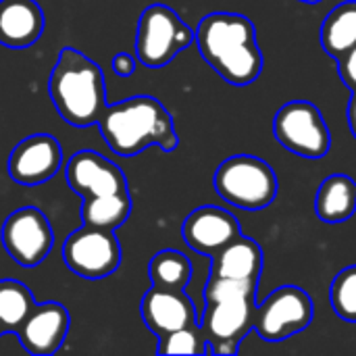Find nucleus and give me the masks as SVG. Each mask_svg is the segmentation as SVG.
<instances>
[{
  "label": "nucleus",
  "mask_w": 356,
  "mask_h": 356,
  "mask_svg": "<svg viewBox=\"0 0 356 356\" xmlns=\"http://www.w3.org/2000/svg\"><path fill=\"white\" fill-rule=\"evenodd\" d=\"M315 213L323 223L338 225L356 213V181L348 175L336 173L321 181L315 198Z\"/></svg>",
  "instance_id": "a211bd4d"
},
{
  "label": "nucleus",
  "mask_w": 356,
  "mask_h": 356,
  "mask_svg": "<svg viewBox=\"0 0 356 356\" xmlns=\"http://www.w3.org/2000/svg\"><path fill=\"white\" fill-rule=\"evenodd\" d=\"M35 300L29 288L17 280H2L0 282V323L4 334L17 332L19 325L25 321L29 311L33 309Z\"/></svg>",
  "instance_id": "412c9836"
},
{
  "label": "nucleus",
  "mask_w": 356,
  "mask_h": 356,
  "mask_svg": "<svg viewBox=\"0 0 356 356\" xmlns=\"http://www.w3.org/2000/svg\"><path fill=\"white\" fill-rule=\"evenodd\" d=\"M275 140L302 159H323L332 148V134L321 111L309 100L286 102L273 119Z\"/></svg>",
  "instance_id": "0eeeda50"
},
{
  "label": "nucleus",
  "mask_w": 356,
  "mask_h": 356,
  "mask_svg": "<svg viewBox=\"0 0 356 356\" xmlns=\"http://www.w3.org/2000/svg\"><path fill=\"white\" fill-rule=\"evenodd\" d=\"M332 307L338 317L356 323V265L342 269L330 288Z\"/></svg>",
  "instance_id": "5701e85b"
},
{
  "label": "nucleus",
  "mask_w": 356,
  "mask_h": 356,
  "mask_svg": "<svg viewBox=\"0 0 356 356\" xmlns=\"http://www.w3.org/2000/svg\"><path fill=\"white\" fill-rule=\"evenodd\" d=\"M313 317V298L298 286H282L257 307L252 330L265 342H284L305 332Z\"/></svg>",
  "instance_id": "6e6552de"
},
{
  "label": "nucleus",
  "mask_w": 356,
  "mask_h": 356,
  "mask_svg": "<svg viewBox=\"0 0 356 356\" xmlns=\"http://www.w3.org/2000/svg\"><path fill=\"white\" fill-rule=\"evenodd\" d=\"M69 188L81 196V221L102 229H119L131 213L125 173L96 150H79L67 161Z\"/></svg>",
  "instance_id": "f03ea898"
},
{
  "label": "nucleus",
  "mask_w": 356,
  "mask_h": 356,
  "mask_svg": "<svg viewBox=\"0 0 356 356\" xmlns=\"http://www.w3.org/2000/svg\"><path fill=\"white\" fill-rule=\"evenodd\" d=\"M348 123H350V131L356 138V90L353 92V98L348 102Z\"/></svg>",
  "instance_id": "bb28decb"
},
{
  "label": "nucleus",
  "mask_w": 356,
  "mask_h": 356,
  "mask_svg": "<svg viewBox=\"0 0 356 356\" xmlns=\"http://www.w3.org/2000/svg\"><path fill=\"white\" fill-rule=\"evenodd\" d=\"M98 127L108 148L123 159L136 156L150 146L171 152L179 144L171 113L152 96H134L108 104Z\"/></svg>",
  "instance_id": "7ed1b4c3"
},
{
  "label": "nucleus",
  "mask_w": 356,
  "mask_h": 356,
  "mask_svg": "<svg viewBox=\"0 0 356 356\" xmlns=\"http://www.w3.org/2000/svg\"><path fill=\"white\" fill-rule=\"evenodd\" d=\"M48 94L58 115L73 127L98 125L108 106L102 69L75 48L58 52L48 79Z\"/></svg>",
  "instance_id": "20e7f679"
},
{
  "label": "nucleus",
  "mask_w": 356,
  "mask_h": 356,
  "mask_svg": "<svg viewBox=\"0 0 356 356\" xmlns=\"http://www.w3.org/2000/svg\"><path fill=\"white\" fill-rule=\"evenodd\" d=\"M257 290H259V282L211 275L204 288V302L223 300V298H248V296H257Z\"/></svg>",
  "instance_id": "b1692460"
},
{
  "label": "nucleus",
  "mask_w": 356,
  "mask_h": 356,
  "mask_svg": "<svg viewBox=\"0 0 356 356\" xmlns=\"http://www.w3.org/2000/svg\"><path fill=\"white\" fill-rule=\"evenodd\" d=\"M319 40L323 50L336 60L356 46V0L338 4L323 21Z\"/></svg>",
  "instance_id": "6ab92c4d"
},
{
  "label": "nucleus",
  "mask_w": 356,
  "mask_h": 356,
  "mask_svg": "<svg viewBox=\"0 0 356 356\" xmlns=\"http://www.w3.org/2000/svg\"><path fill=\"white\" fill-rule=\"evenodd\" d=\"M4 334V327H2V323H0V336Z\"/></svg>",
  "instance_id": "c85d7f7f"
},
{
  "label": "nucleus",
  "mask_w": 356,
  "mask_h": 356,
  "mask_svg": "<svg viewBox=\"0 0 356 356\" xmlns=\"http://www.w3.org/2000/svg\"><path fill=\"white\" fill-rule=\"evenodd\" d=\"M213 184L225 202L244 211L267 209L280 190L271 165L252 154H234L225 159L217 167Z\"/></svg>",
  "instance_id": "39448f33"
},
{
  "label": "nucleus",
  "mask_w": 356,
  "mask_h": 356,
  "mask_svg": "<svg viewBox=\"0 0 356 356\" xmlns=\"http://www.w3.org/2000/svg\"><path fill=\"white\" fill-rule=\"evenodd\" d=\"M63 165V148L50 134L21 140L8 156V175L21 186H40L52 179Z\"/></svg>",
  "instance_id": "f8f14e48"
},
{
  "label": "nucleus",
  "mask_w": 356,
  "mask_h": 356,
  "mask_svg": "<svg viewBox=\"0 0 356 356\" xmlns=\"http://www.w3.org/2000/svg\"><path fill=\"white\" fill-rule=\"evenodd\" d=\"M200 330L211 355H238L242 340L252 332L257 302L248 298H223L204 302Z\"/></svg>",
  "instance_id": "9d476101"
},
{
  "label": "nucleus",
  "mask_w": 356,
  "mask_h": 356,
  "mask_svg": "<svg viewBox=\"0 0 356 356\" xmlns=\"http://www.w3.org/2000/svg\"><path fill=\"white\" fill-rule=\"evenodd\" d=\"M2 246L21 267H35L50 254L54 232L40 209L21 207L2 223Z\"/></svg>",
  "instance_id": "9b49d317"
},
{
  "label": "nucleus",
  "mask_w": 356,
  "mask_h": 356,
  "mask_svg": "<svg viewBox=\"0 0 356 356\" xmlns=\"http://www.w3.org/2000/svg\"><path fill=\"white\" fill-rule=\"evenodd\" d=\"M240 234L242 232H240L238 219L229 211L213 207V204L198 207L186 217L181 225V236L186 244L192 250L207 254V257H213L215 252H219L225 244H229Z\"/></svg>",
  "instance_id": "4468645a"
},
{
  "label": "nucleus",
  "mask_w": 356,
  "mask_h": 356,
  "mask_svg": "<svg viewBox=\"0 0 356 356\" xmlns=\"http://www.w3.org/2000/svg\"><path fill=\"white\" fill-rule=\"evenodd\" d=\"M69 311L60 302H35L15 334L29 355L50 356L58 353L63 346L69 334Z\"/></svg>",
  "instance_id": "ddd939ff"
},
{
  "label": "nucleus",
  "mask_w": 356,
  "mask_h": 356,
  "mask_svg": "<svg viewBox=\"0 0 356 356\" xmlns=\"http://www.w3.org/2000/svg\"><path fill=\"white\" fill-rule=\"evenodd\" d=\"M159 355H211L200 323L159 338Z\"/></svg>",
  "instance_id": "4be33fe9"
},
{
  "label": "nucleus",
  "mask_w": 356,
  "mask_h": 356,
  "mask_svg": "<svg viewBox=\"0 0 356 356\" xmlns=\"http://www.w3.org/2000/svg\"><path fill=\"white\" fill-rule=\"evenodd\" d=\"M338 63V75L340 79L346 83L348 90H356V46L350 48L348 52H344L340 58H336Z\"/></svg>",
  "instance_id": "393cba45"
},
{
  "label": "nucleus",
  "mask_w": 356,
  "mask_h": 356,
  "mask_svg": "<svg viewBox=\"0 0 356 356\" xmlns=\"http://www.w3.org/2000/svg\"><path fill=\"white\" fill-rule=\"evenodd\" d=\"M111 67H113V71H115L119 77H129V75L136 71V58H134L129 52H119V54L113 56Z\"/></svg>",
  "instance_id": "a878e982"
},
{
  "label": "nucleus",
  "mask_w": 356,
  "mask_h": 356,
  "mask_svg": "<svg viewBox=\"0 0 356 356\" xmlns=\"http://www.w3.org/2000/svg\"><path fill=\"white\" fill-rule=\"evenodd\" d=\"M211 275L227 277V280H246V282H261L263 271V248L246 236L234 238L213 257Z\"/></svg>",
  "instance_id": "f3484780"
},
{
  "label": "nucleus",
  "mask_w": 356,
  "mask_h": 356,
  "mask_svg": "<svg viewBox=\"0 0 356 356\" xmlns=\"http://www.w3.org/2000/svg\"><path fill=\"white\" fill-rule=\"evenodd\" d=\"M194 42V29L167 4L144 8L136 31V58L152 69L169 65Z\"/></svg>",
  "instance_id": "423d86ee"
},
{
  "label": "nucleus",
  "mask_w": 356,
  "mask_h": 356,
  "mask_svg": "<svg viewBox=\"0 0 356 356\" xmlns=\"http://www.w3.org/2000/svg\"><path fill=\"white\" fill-rule=\"evenodd\" d=\"M44 31V10L35 0H0V44L33 46Z\"/></svg>",
  "instance_id": "dca6fc26"
},
{
  "label": "nucleus",
  "mask_w": 356,
  "mask_h": 356,
  "mask_svg": "<svg viewBox=\"0 0 356 356\" xmlns=\"http://www.w3.org/2000/svg\"><path fill=\"white\" fill-rule=\"evenodd\" d=\"M148 277L156 288L186 290L192 280V263L179 250H161L148 263Z\"/></svg>",
  "instance_id": "aec40b11"
},
{
  "label": "nucleus",
  "mask_w": 356,
  "mask_h": 356,
  "mask_svg": "<svg viewBox=\"0 0 356 356\" xmlns=\"http://www.w3.org/2000/svg\"><path fill=\"white\" fill-rule=\"evenodd\" d=\"M300 2H307V4H317V2H321V0H300Z\"/></svg>",
  "instance_id": "cd10ccee"
},
{
  "label": "nucleus",
  "mask_w": 356,
  "mask_h": 356,
  "mask_svg": "<svg viewBox=\"0 0 356 356\" xmlns=\"http://www.w3.org/2000/svg\"><path fill=\"white\" fill-rule=\"evenodd\" d=\"M65 265L83 280H102L121 265V244L113 229L86 225L75 229L63 244Z\"/></svg>",
  "instance_id": "1a4fd4ad"
},
{
  "label": "nucleus",
  "mask_w": 356,
  "mask_h": 356,
  "mask_svg": "<svg viewBox=\"0 0 356 356\" xmlns=\"http://www.w3.org/2000/svg\"><path fill=\"white\" fill-rule=\"evenodd\" d=\"M140 313L146 327L159 338L175 330L198 323L194 302L186 294V290H169V288L152 286L142 298Z\"/></svg>",
  "instance_id": "2eb2a0df"
},
{
  "label": "nucleus",
  "mask_w": 356,
  "mask_h": 356,
  "mask_svg": "<svg viewBox=\"0 0 356 356\" xmlns=\"http://www.w3.org/2000/svg\"><path fill=\"white\" fill-rule=\"evenodd\" d=\"M194 42L202 58L232 86H248L263 71L254 23L240 13H211L200 19Z\"/></svg>",
  "instance_id": "f257e3e1"
}]
</instances>
